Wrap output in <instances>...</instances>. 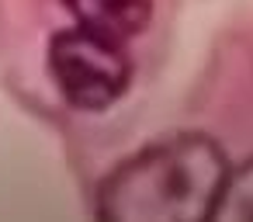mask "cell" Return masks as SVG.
I'll return each instance as SVG.
<instances>
[{"label": "cell", "mask_w": 253, "mask_h": 222, "mask_svg": "<svg viewBox=\"0 0 253 222\" xmlns=\"http://www.w3.org/2000/svg\"><path fill=\"white\" fill-rule=\"evenodd\" d=\"M222 146L198 132H177L122 160L97 191V215L118 222H191L211 219L225 184Z\"/></svg>", "instance_id": "cell-1"}, {"label": "cell", "mask_w": 253, "mask_h": 222, "mask_svg": "<svg viewBox=\"0 0 253 222\" xmlns=\"http://www.w3.org/2000/svg\"><path fill=\"white\" fill-rule=\"evenodd\" d=\"M132 56L125 42L87 28H66L49 42V77L63 101L80 111H104L125 97L132 84Z\"/></svg>", "instance_id": "cell-2"}, {"label": "cell", "mask_w": 253, "mask_h": 222, "mask_svg": "<svg viewBox=\"0 0 253 222\" xmlns=\"http://www.w3.org/2000/svg\"><path fill=\"white\" fill-rule=\"evenodd\" d=\"M73 21L115 42H128L146 32L153 18V0H63Z\"/></svg>", "instance_id": "cell-3"}, {"label": "cell", "mask_w": 253, "mask_h": 222, "mask_svg": "<svg viewBox=\"0 0 253 222\" xmlns=\"http://www.w3.org/2000/svg\"><path fill=\"white\" fill-rule=\"evenodd\" d=\"M211 219H253V156L236 170L229 167L225 184L215 198Z\"/></svg>", "instance_id": "cell-4"}]
</instances>
